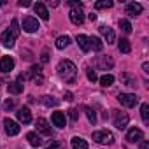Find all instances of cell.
<instances>
[{"label":"cell","mask_w":149,"mask_h":149,"mask_svg":"<svg viewBox=\"0 0 149 149\" xmlns=\"http://www.w3.org/2000/svg\"><path fill=\"white\" fill-rule=\"evenodd\" d=\"M58 74L65 83H74L77 79V67L70 60H61L58 63Z\"/></svg>","instance_id":"1"},{"label":"cell","mask_w":149,"mask_h":149,"mask_svg":"<svg viewBox=\"0 0 149 149\" xmlns=\"http://www.w3.org/2000/svg\"><path fill=\"white\" fill-rule=\"evenodd\" d=\"M18 35H19V23H18V19H13L11 28L2 33V44H4L6 47H13V46L16 44Z\"/></svg>","instance_id":"2"},{"label":"cell","mask_w":149,"mask_h":149,"mask_svg":"<svg viewBox=\"0 0 149 149\" xmlns=\"http://www.w3.org/2000/svg\"><path fill=\"white\" fill-rule=\"evenodd\" d=\"M112 121H114V126H116L118 130H125V128L128 126L130 118H128V114H126V112H121V111H112Z\"/></svg>","instance_id":"3"},{"label":"cell","mask_w":149,"mask_h":149,"mask_svg":"<svg viewBox=\"0 0 149 149\" xmlns=\"http://www.w3.org/2000/svg\"><path fill=\"white\" fill-rule=\"evenodd\" d=\"M93 140L98 144H112L114 135L109 130H98V132H93Z\"/></svg>","instance_id":"4"},{"label":"cell","mask_w":149,"mask_h":149,"mask_svg":"<svg viewBox=\"0 0 149 149\" xmlns=\"http://www.w3.org/2000/svg\"><path fill=\"white\" fill-rule=\"evenodd\" d=\"M118 102H119L121 105H125V107H133V105L139 102V98H137L133 93H119V95H118Z\"/></svg>","instance_id":"5"},{"label":"cell","mask_w":149,"mask_h":149,"mask_svg":"<svg viewBox=\"0 0 149 149\" xmlns=\"http://www.w3.org/2000/svg\"><path fill=\"white\" fill-rule=\"evenodd\" d=\"M26 76L30 77V79H33L37 84H42L44 83V76H42V67L40 65H32V68L28 70V74Z\"/></svg>","instance_id":"6"},{"label":"cell","mask_w":149,"mask_h":149,"mask_svg":"<svg viewBox=\"0 0 149 149\" xmlns=\"http://www.w3.org/2000/svg\"><path fill=\"white\" fill-rule=\"evenodd\" d=\"M39 28H40V26H39V21H37L35 18L28 16V18L23 19V30H25L26 33H35Z\"/></svg>","instance_id":"7"},{"label":"cell","mask_w":149,"mask_h":149,"mask_svg":"<svg viewBox=\"0 0 149 149\" xmlns=\"http://www.w3.org/2000/svg\"><path fill=\"white\" fill-rule=\"evenodd\" d=\"M4 128H6V133L7 135H11V137H14V135H18L19 133V125L16 123V121H13V119H4Z\"/></svg>","instance_id":"8"},{"label":"cell","mask_w":149,"mask_h":149,"mask_svg":"<svg viewBox=\"0 0 149 149\" xmlns=\"http://www.w3.org/2000/svg\"><path fill=\"white\" fill-rule=\"evenodd\" d=\"M16 116H18V119H19L23 125H28V123L32 121V112H30L28 107H19L18 112H16Z\"/></svg>","instance_id":"9"},{"label":"cell","mask_w":149,"mask_h":149,"mask_svg":"<svg viewBox=\"0 0 149 149\" xmlns=\"http://www.w3.org/2000/svg\"><path fill=\"white\" fill-rule=\"evenodd\" d=\"M70 21L74 25H83L84 23V14H83V9H72L70 14H68Z\"/></svg>","instance_id":"10"},{"label":"cell","mask_w":149,"mask_h":149,"mask_svg":"<svg viewBox=\"0 0 149 149\" xmlns=\"http://www.w3.org/2000/svg\"><path fill=\"white\" fill-rule=\"evenodd\" d=\"M142 139H144V133H142L140 128H132V130H128V133H126V140H128V142H140Z\"/></svg>","instance_id":"11"},{"label":"cell","mask_w":149,"mask_h":149,"mask_svg":"<svg viewBox=\"0 0 149 149\" xmlns=\"http://www.w3.org/2000/svg\"><path fill=\"white\" fill-rule=\"evenodd\" d=\"M97 65L102 68V70H111L114 67V61L111 56H98L97 58Z\"/></svg>","instance_id":"12"},{"label":"cell","mask_w":149,"mask_h":149,"mask_svg":"<svg viewBox=\"0 0 149 149\" xmlns=\"http://www.w3.org/2000/svg\"><path fill=\"white\" fill-rule=\"evenodd\" d=\"M13 68H14V60L11 56H4L2 60H0V70H2L4 74H9Z\"/></svg>","instance_id":"13"},{"label":"cell","mask_w":149,"mask_h":149,"mask_svg":"<svg viewBox=\"0 0 149 149\" xmlns=\"http://www.w3.org/2000/svg\"><path fill=\"white\" fill-rule=\"evenodd\" d=\"M35 126H37V130H39L42 135H51V126H49V123H47L44 118H39V119L35 121Z\"/></svg>","instance_id":"14"},{"label":"cell","mask_w":149,"mask_h":149,"mask_svg":"<svg viewBox=\"0 0 149 149\" xmlns=\"http://www.w3.org/2000/svg\"><path fill=\"white\" fill-rule=\"evenodd\" d=\"M119 79H121V83H123L125 86H128V88H135V86H137L135 76H132V74H128V72H123Z\"/></svg>","instance_id":"15"},{"label":"cell","mask_w":149,"mask_h":149,"mask_svg":"<svg viewBox=\"0 0 149 149\" xmlns=\"http://www.w3.org/2000/svg\"><path fill=\"white\" fill-rule=\"evenodd\" d=\"M140 13H142V6H140L139 2H132V4L126 6V14H128L130 18H135V16H139Z\"/></svg>","instance_id":"16"},{"label":"cell","mask_w":149,"mask_h":149,"mask_svg":"<svg viewBox=\"0 0 149 149\" xmlns=\"http://www.w3.org/2000/svg\"><path fill=\"white\" fill-rule=\"evenodd\" d=\"M33 9H35V14H37L40 19H44V21H47V19H49V11H47V7H46L44 4H40V2H39V4H35V6H33Z\"/></svg>","instance_id":"17"},{"label":"cell","mask_w":149,"mask_h":149,"mask_svg":"<svg viewBox=\"0 0 149 149\" xmlns=\"http://www.w3.org/2000/svg\"><path fill=\"white\" fill-rule=\"evenodd\" d=\"M100 33L105 37V40H107V44H112L114 40H116V35H114V30L112 28H109V26H105V25H102L100 26Z\"/></svg>","instance_id":"18"},{"label":"cell","mask_w":149,"mask_h":149,"mask_svg":"<svg viewBox=\"0 0 149 149\" xmlns=\"http://www.w3.org/2000/svg\"><path fill=\"white\" fill-rule=\"evenodd\" d=\"M51 121H53V125L58 126V128H65V125H67V121H65V114H63V112H53Z\"/></svg>","instance_id":"19"},{"label":"cell","mask_w":149,"mask_h":149,"mask_svg":"<svg viewBox=\"0 0 149 149\" xmlns=\"http://www.w3.org/2000/svg\"><path fill=\"white\" fill-rule=\"evenodd\" d=\"M77 44H79V47L84 51V53H88V51H91V47H90V37H86V35H77Z\"/></svg>","instance_id":"20"},{"label":"cell","mask_w":149,"mask_h":149,"mask_svg":"<svg viewBox=\"0 0 149 149\" xmlns=\"http://www.w3.org/2000/svg\"><path fill=\"white\" fill-rule=\"evenodd\" d=\"M26 140H28V144H30L32 147H39V146L42 144L40 137H39L35 132H28V133H26Z\"/></svg>","instance_id":"21"},{"label":"cell","mask_w":149,"mask_h":149,"mask_svg":"<svg viewBox=\"0 0 149 149\" xmlns=\"http://www.w3.org/2000/svg\"><path fill=\"white\" fill-rule=\"evenodd\" d=\"M7 91H9L11 95H19V93L23 91V84H21V83H18V81L9 83V84H7Z\"/></svg>","instance_id":"22"},{"label":"cell","mask_w":149,"mask_h":149,"mask_svg":"<svg viewBox=\"0 0 149 149\" xmlns=\"http://www.w3.org/2000/svg\"><path fill=\"white\" fill-rule=\"evenodd\" d=\"M70 142H72V147L74 149H88V142L84 139H81V137H74Z\"/></svg>","instance_id":"23"},{"label":"cell","mask_w":149,"mask_h":149,"mask_svg":"<svg viewBox=\"0 0 149 149\" xmlns=\"http://www.w3.org/2000/svg\"><path fill=\"white\" fill-rule=\"evenodd\" d=\"M90 47L93 51H102L104 49V42L98 37H90Z\"/></svg>","instance_id":"24"},{"label":"cell","mask_w":149,"mask_h":149,"mask_svg":"<svg viewBox=\"0 0 149 149\" xmlns=\"http://www.w3.org/2000/svg\"><path fill=\"white\" fill-rule=\"evenodd\" d=\"M67 46H70V37L68 35H61L56 39V47L58 49H65Z\"/></svg>","instance_id":"25"},{"label":"cell","mask_w":149,"mask_h":149,"mask_svg":"<svg viewBox=\"0 0 149 149\" xmlns=\"http://www.w3.org/2000/svg\"><path fill=\"white\" fill-rule=\"evenodd\" d=\"M118 47H119V51L125 53V54H128V53L132 51V46H130V42H128L126 39H121V40L118 42Z\"/></svg>","instance_id":"26"},{"label":"cell","mask_w":149,"mask_h":149,"mask_svg":"<svg viewBox=\"0 0 149 149\" xmlns=\"http://www.w3.org/2000/svg\"><path fill=\"white\" fill-rule=\"evenodd\" d=\"M40 102H42L46 107H54V105H58V100H56L54 97H49V95L42 97V98H40Z\"/></svg>","instance_id":"27"},{"label":"cell","mask_w":149,"mask_h":149,"mask_svg":"<svg viewBox=\"0 0 149 149\" xmlns=\"http://www.w3.org/2000/svg\"><path fill=\"white\" fill-rule=\"evenodd\" d=\"M140 116H142V121H144L146 125H149V105H147V104H142V107H140Z\"/></svg>","instance_id":"28"},{"label":"cell","mask_w":149,"mask_h":149,"mask_svg":"<svg viewBox=\"0 0 149 149\" xmlns=\"http://www.w3.org/2000/svg\"><path fill=\"white\" fill-rule=\"evenodd\" d=\"M112 83H114V76H111V74H105V76H102L100 77V84L102 86H112Z\"/></svg>","instance_id":"29"},{"label":"cell","mask_w":149,"mask_h":149,"mask_svg":"<svg viewBox=\"0 0 149 149\" xmlns=\"http://www.w3.org/2000/svg\"><path fill=\"white\" fill-rule=\"evenodd\" d=\"M114 4H112V0H100V2L95 4V9H111Z\"/></svg>","instance_id":"30"},{"label":"cell","mask_w":149,"mask_h":149,"mask_svg":"<svg viewBox=\"0 0 149 149\" xmlns=\"http://www.w3.org/2000/svg\"><path fill=\"white\" fill-rule=\"evenodd\" d=\"M119 28H121L125 33H130V32H132V25H130L128 19H119Z\"/></svg>","instance_id":"31"},{"label":"cell","mask_w":149,"mask_h":149,"mask_svg":"<svg viewBox=\"0 0 149 149\" xmlns=\"http://www.w3.org/2000/svg\"><path fill=\"white\" fill-rule=\"evenodd\" d=\"M86 116H88V119H90V123H97V114H95V111L91 109V107H86Z\"/></svg>","instance_id":"32"},{"label":"cell","mask_w":149,"mask_h":149,"mask_svg":"<svg viewBox=\"0 0 149 149\" xmlns=\"http://www.w3.org/2000/svg\"><path fill=\"white\" fill-rule=\"evenodd\" d=\"M86 76H88V79H90L91 83H95V81L98 79V76H97V72H95L93 68H86Z\"/></svg>","instance_id":"33"},{"label":"cell","mask_w":149,"mask_h":149,"mask_svg":"<svg viewBox=\"0 0 149 149\" xmlns=\"http://www.w3.org/2000/svg\"><path fill=\"white\" fill-rule=\"evenodd\" d=\"M14 105H16V104H14V98H7V100H6V104H4V109L9 112V111H13V109H14Z\"/></svg>","instance_id":"34"},{"label":"cell","mask_w":149,"mask_h":149,"mask_svg":"<svg viewBox=\"0 0 149 149\" xmlns=\"http://www.w3.org/2000/svg\"><path fill=\"white\" fill-rule=\"evenodd\" d=\"M68 116H70L72 121H77V119H79V114H77L76 109H70V111H68Z\"/></svg>","instance_id":"35"},{"label":"cell","mask_w":149,"mask_h":149,"mask_svg":"<svg viewBox=\"0 0 149 149\" xmlns=\"http://www.w3.org/2000/svg\"><path fill=\"white\" fill-rule=\"evenodd\" d=\"M72 6V9H83V4L81 2H76V0H72V2H68Z\"/></svg>","instance_id":"36"},{"label":"cell","mask_w":149,"mask_h":149,"mask_svg":"<svg viewBox=\"0 0 149 149\" xmlns=\"http://www.w3.org/2000/svg\"><path fill=\"white\" fill-rule=\"evenodd\" d=\"M40 60H42V63H47V61H49V54H47V49H44V51H42V58H40Z\"/></svg>","instance_id":"37"},{"label":"cell","mask_w":149,"mask_h":149,"mask_svg":"<svg viewBox=\"0 0 149 149\" xmlns=\"http://www.w3.org/2000/svg\"><path fill=\"white\" fill-rule=\"evenodd\" d=\"M18 6H19V7H28V6H30V2H28V0H19Z\"/></svg>","instance_id":"38"},{"label":"cell","mask_w":149,"mask_h":149,"mask_svg":"<svg viewBox=\"0 0 149 149\" xmlns=\"http://www.w3.org/2000/svg\"><path fill=\"white\" fill-rule=\"evenodd\" d=\"M63 98H65V100H67V102H70V100H72V98H74V95H72V93H70V91H65V97H63Z\"/></svg>","instance_id":"39"},{"label":"cell","mask_w":149,"mask_h":149,"mask_svg":"<svg viewBox=\"0 0 149 149\" xmlns=\"http://www.w3.org/2000/svg\"><path fill=\"white\" fill-rule=\"evenodd\" d=\"M142 70H144L146 74L149 72V63H147V61H144V63H142Z\"/></svg>","instance_id":"40"},{"label":"cell","mask_w":149,"mask_h":149,"mask_svg":"<svg viewBox=\"0 0 149 149\" xmlns=\"http://www.w3.org/2000/svg\"><path fill=\"white\" fill-rule=\"evenodd\" d=\"M140 149H149V144L146 140H140Z\"/></svg>","instance_id":"41"},{"label":"cell","mask_w":149,"mask_h":149,"mask_svg":"<svg viewBox=\"0 0 149 149\" xmlns=\"http://www.w3.org/2000/svg\"><path fill=\"white\" fill-rule=\"evenodd\" d=\"M46 149H61V146H60V144H53V146H49V147H46Z\"/></svg>","instance_id":"42"},{"label":"cell","mask_w":149,"mask_h":149,"mask_svg":"<svg viewBox=\"0 0 149 149\" xmlns=\"http://www.w3.org/2000/svg\"><path fill=\"white\" fill-rule=\"evenodd\" d=\"M88 18H90V19H91V21H95V19H97V14H93V13H91V14H90V16H88Z\"/></svg>","instance_id":"43"},{"label":"cell","mask_w":149,"mask_h":149,"mask_svg":"<svg viewBox=\"0 0 149 149\" xmlns=\"http://www.w3.org/2000/svg\"><path fill=\"white\" fill-rule=\"evenodd\" d=\"M2 6H6V2H2V0H0V7H2Z\"/></svg>","instance_id":"44"}]
</instances>
